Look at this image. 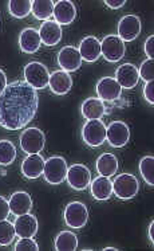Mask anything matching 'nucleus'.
<instances>
[{
	"mask_svg": "<svg viewBox=\"0 0 154 251\" xmlns=\"http://www.w3.org/2000/svg\"><path fill=\"white\" fill-rule=\"evenodd\" d=\"M39 97L35 89L26 82L8 83L0 94V126L18 130L27 126L35 117Z\"/></svg>",
	"mask_w": 154,
	"mask_h": 251,
	"instance_id": "obj_1",
	"label": "nucleus"
},
{
	"mask_svg": "<svg viewBox=\"0 0 154 251\" xmlns=\"http://www.w3.org/2000/svg\"><path fill=\"white\" fill-rule=\"evenodd\" d=\"M67 169L68 167H67L66 160L61 156H52L44 161V168H43L44 180L50 184H61L66 179Z\"/></svg>",
	"mask_w": 154,
	"mask_h": 251,
	"instance_id": "obj_2",
	"label": "nucleus"
},
{
	"mask_svg": "<svg viewBox=\"0 0 154 251\" xmlns=\"http://www.w3.org/2000/svg\"><path fill=\"white\" fill-rule=\"evenodd\" d=\"M24 79H26V83H28L32 89L42 90L48 86L50 73L41 62H30L24 67Z\"/></svg>",
	"mask_w": 154,
	"mask_h": 251,
	"instance_id": "obj_3",
	"label": "nucleus"
},
{
	"mask_svg": "<svg viewBox=\"0 0 154 251\" xmlns=\"http://www.w3.org/2000/svg\"><path fill=\"white\" fill-rule=\"evenodd\" d=\"M139 183L135 176L130 174L118 175L113 181V192L118 199H133L138 194Z\"/></svg>",
	"mask_w": 154,
	"mask_h": 251,
	"instance_id": "obj_4",
	"label": "nucleus"
},
{
	"mask_svg": "<svg viewBox=\"0 0 154 251\" xmlns=\"http://www.w3.org/2000/svg\"><path fill=\"white\" fill-rule=\"evenodd\" d=\"M22 151L28 154L39 153L44 148L46 137L39 128H27L19 137Z\"/></svg>",
	"mask_w": 154,
	"mask_h": 251,
	"instance_id": "obj_5",
	"label": "nucleus"
},
{
	"mask_svg": "<svg viewBox=\"0 0 154 251\" xmlns=\"http://www.w3.org/2000/svg\"><path fill=\"white\" fill-rule=\"evenodd\" d=\"M82 137L88 147H101L106 141V125L101 120H88L83 125Z\"/></svg>",
	"mask_w": 154,
	"mask_h": 251,
	"instance_id": "obj_6",
	"label": "nucleus"
},
{
	"mask_svg": "<svg viewBox=\"0 0 154 251\" xmlns=\"http://www.w3.org/2000/svg\"><path fill=\"white\" fill-rule=\"evenodd\" d=\"M63 218L68 227L71 228H82L88 221V212L86 205L82 201H71L66 205Z\"/></svg>",
	"mask_w": 154,
	"mask_h": 251,
	"instance_id": "obj_7",
	"label": "nucleus"
},
{
	"mask_svg": "<svg viewBox=\"0 0 154 251\" xmlns=\"http://www.w3.org/2000/svg\"><path fill=\"white\" fill-rule=\"evenodd\" d=\"M125 42L118 35H108L101 42V54L108 62H118L125 56Z\"/></svg>",
	"mask_w": 154,
	"mask_h": 251,
	"instance_id": "obj_8",
	"label": "nucleus"
},
{
	"mask_svg": "<svg viewBox=\"0 0 154 251\" xmlns=\"http://www.w3.org/2000/svg\"><path fill=\"white\" fill-rule=\"evenodd\" d=\"M66 180L75 191H85L91 183V172L83 164H74L67 169Z\"/></svg>",
	"mask_w": 154,
	"mask_h": 251,
	"instance_id": "obj_9",
	"label": "nucleus"
},
{
	"mask_svg": "<svg viewBox=\"0 0 154 251\" xmlns=\"http://www.w3.org/2000/svg\"><path fill=\"white\" fill-rule=\"evenodd\" d=\"M106 139L114 148H123L130 140V129L123 121H113L106 128Z\"/></svg>",
	"mask_w": 154,
	"mask_h": 251,
	"instance_id": "obj_10",
	"label": "nucleus"
},
{
	"mask_svg": "<svg viewBox=\"0 0 154 251\" xmlns=\"http://www.w3.org/2000/svg\"><path fill=\"white\" fill-rule=\"evenodd\" d=\"M141 19L137 15H126L118 23V36L123 42H132L141 34Z\"/></svg>",
	"mask_w": 154,
	"mask_h": 251,
	"instance_id": "obj_11",
	"label": "nucleus"
},
{
	"mask_svg": "<svg viewBox=\"0 0 154 251\" xmlns=\"http://www.w3.org/2000/svg\"><path fill=\"white\" fill-rule=\"evenodd\" d=\"M95 90H97L98 98L101 101L113 102V101H117L121 97L122 87L119 86V83L115 81V78L103 77L98 81Z\"/></svg>",
	"mask_w": 154,
	"mask_h": 251,
	"instance_id": "obj_12",
	"label": "nucleus"
},
{
	"mask_svg": "<svg viewBox=\"0 0 154 251\" xmlns=\"http://www.w3.org/2000/svg\"><path fill=\"white\" fill-rule=\"evenodd\" d=\"M58 63L63 72L72 73L78 70L82 65V56L79 50L72 46H66L58 54Z\"/></svg>",
	"mask_w": 154,
	"mask_h": 251,
	"instance_id": "obj_13",
	"label": "nucleus"
},
{
	"mask_svg": "<svg viewBox=\"0 0 154 251\" xmlns=\"http://www.w3.org/2000/svg\"><path fill=\"white\" fill-rule=\"evenodd\" d=\"M54 19L58 25L66 26L75 21L77 18V8L75 4L70 0H59L54 4Z\"/></svg>",
	"mask_w": 154,
	"mask_h": 251,
	"instance_id": "obj_14",
	"label": "nucleus"
},
{
	"mask_svg": "<svg viewBox=\"0 0 154 251\" xmlns=\"http://www.w3.org/2000/svg\"><path fill=\"white\" fill-rule=\"evenodd\" d=\"M115 81L123 89H133L139 81L138 69L132 63H123L115 72Z\"/></svg>",
	"mask_w": 154,
	"mask_h": 251,
	"instance_id": "obj_15",
	"label": "nucleus"
},
{
	"mask_svg": "<svg viewBox=\"0 0 154 251\" xmlns=\"http://www.w3.org/2000/svg\"><path fill=\"white\" fill-rule=\"evenodd\" d=\"M38 31L41 35L42 43L46 46H57L62 41V28L55 21L43 22Z\"/></svg>",
	"mask_w": 154,
	"mask_h": 251,
	"instance_id": "obj_16",
	"label": "nucleus"
},
{
	"mask_svg": "<svg viewBox=\"0 0 154 251\" xmlns=\"http://www.w3.org/2000/svg\"><path fill=\"white\" fill-rule=\"evenodd\" d=\"M42 41L39 31L35 30L34 27H27L22 30L19 35V46L21 50L26 54H34L41 49Z\"/></svg>",
	"mask_w": 154,
	"mask_h": 251,
	"instance_id": "obj_17",
	"label": "nucleus"
},
{
	"mask_svg": "<svg viewBox=\"0 0 154 251\" xmlns=\"http://www.w3.org/2000/svg\"><path fill=\"white\" fill-rule=\"evenodd\" d=\"M16 235L19 238H34L38 231V221L34 215L24 214V215L16 216L14 222Z\"/></svg>",
	"mask_w": 154,
	"mask_h": 251,
	"instance_id": "obj_18",
	"label": "nucleus"
},
{
	"mask_svg": "<svg viewBox=\"0 0 154 251\" xmlns=\"http://www.w3.org/2000/svg\"><path fill=\"white\" fill-rule=\"evenodd\" d=\"M48 86L51 89V92L57 96H65L71 90L72 79L70 74L63 70H58L50 74L48 79Z\"/></svg>",
	"mask_w": 154,
	"mask_h": 251,
	"instance_id": "obj_19",
	"label": "nucleus"
},
{
	"mask_svg": "<svg viewBox=\"0 0 154 251\" xmlns=\"http://www.w3.org/2000/svg\"><path fill=\"white\" fill-rule=\"evenodd\" d=\"M44 160L39 153L30 154L22 163V174L24 177L30 180H35L43 175Z\"/></svg>",
	"mask_w": 154,
	"mask_h": 251,
	"instance_id": "obj_20",
	"label": "nucleus"
},
{
	"mask_svg": "<svg viewBox=\"0 0 154 251\" xmlns=\"http://www.w3.org/2000/svg\"><path fill=\"white\" fill-rule=\"evenodd\" d=\"M8 203H10L11 214L15 216L24 215L32 210V199L30 194H27L24 191H18L15 194H12Z\"/></svg>",
	"mask_w": 154,
	"mask_h": 251,
	"instance_id": "obj_21",
	"label": "nucleus"
},
{
	"mask_svg": "<svg viewBox=\"0 0 154 251\" xmlns=\"http://www.w3.org/2000/svg\"><path fill=\"white\" fill-rule=\"evenodd\" d=\"M79 54L82 56V61H86L88 63L97 62V59L101 54V42L95 36H86L81 45H79Z\"/></svg>",
	"mask_w": 154,
	"mask_h": 251,
	"instance_id": "obj_22",
	"label": "nucleus"
},
{
	"mask_svg": "<svg viewBox=\"0 0 154 251\" xmlns=\"http://www.w3.org/2000/svg\"><path fill=\"white\" fill-rule=\"evenodd\" d=\"M91 195L94 199L99 201L110 199L113 195V181L105 176L95 177L91 181Z\"/></svg>",
	"mask_w": 154,
	"mask_h": 251,
	"instance_id": "obj_23",
	"label": "nucleus"
},
{
	"mask_svg": "<svg viewBox=\"0 0 154 251\" xmlns=\"http://www.w3.org/2000/svg\"><path fill=\"white\" fill-rule=\"evenodd\" d=\"M106 113V106L99 98L90 97L82 103V116L86 120H101Z\"/></svg>",
	"mask_w": 154,
	"mask_h": 251,
	"instance_id": "obj_24",
	"label": "nucleus"
},
{
	"mask_svg": "<svg viewBox=\"0 0 154 251\" xmlns=\"http://www.w3.org/2000/svg\"><path fill=\"white\" fill-rule=\"evenodd\" d=\"M95 167L99 176L110 177L118 171V159L113 153H103L98 157Z\"/></svg>",
	"mask_w": 154,
	"mask_h": 251,
	"instance_id": "obj_25",
	"label": "nucleus"
},
{
	"mask_svg": "<svg viewBox=\"0 0 154 251\" xmlns=\"http://www.w3.org/2000/svg\"><path fill=\"white\" fill-rule=\"evenodd\" d=\"M78 249V238L71 231H61L55 238L57 251H75Z\"/></svg>",
	"mask_w": 154,
	"mask_h": 251,
	"instance_id": "obj_26",
	"label": "nucleus"
},
{
	"mask_svg": "<svg viewBox=\"0 0 154 251\" xmlns=\"http://www.w3.org/2000/svg\"><path fill=\"white\" fill-rule=\"evenodd\" d=\"M32 15L39 21H48L54 14V1L51 0H35L32 1Z\"/></svg>",
	"mask_w": 154,
	"mask_h": 251,
	"instance_id": "obj_27",
	"label": "nucleus"
},
{
	"mask_svg": "<svg viewBox=\"0 0 154 251\" xmlns=\"http://www.w3.org/2000/svg\"><path fill=\"white\" fill-rule=\"evenodd\" d=\"M32 10V1L31 0H11L8 1V11L11 16L16 19H24L30 15Z\"/></svg>",
	"mask_w": 154,
	"mask_h": 251,
	"instance_id": "obj_28",
	"label": "nucleus"
},
{
	"mask_svg": "<svg viewBox=\"0 0 154 251\" xmlns=\"http://www.w3.org/2000/svg\"><path fill=\"white\" fill-rule=\"evenodd\" d=\"M16 157V148L8 140H0V165H10Z\"/></svg>",
	"mask_w": 154,
	"mask_h": 251,
	"instance_id": "obj_29",
	"label": "nucleus"
},
{
	"mask_svg": "<svg viewBox=\"0 0 154 251\" xmlns=\"http://www.w3.org/2000/svg\"><path fill=\"white\" fill-rule=\"evenodd\" d=\"M139 172L144 180L150 185H154V157L145 156L139 161Z\"/></svg>",
	"mask_w": 154,
	"mask_h": 251,
	"instance_id": "obj_30",
	"label": "nucleus"
},
{
	"mask_svg": "<svg viewBox=\"0 0 154 251\" xmlns=\"http://www.w3.org/2000/svg\"><path fill=\"white\" fill-rule=\"evenodd\" d=\"M16 232L14 223H11L7 219L0 222V246H8L15 239Z\"/></svg>",
	"mask_w": 154,
	"mask_h": 251,
	"instance_id": "obj_31",
	"label": "nucleus"
},
{
	"mask_svg": "<svg viewBox=\"0 0 154 251\" xmlns=\"http://www.w3.org/2000/svg\"><path fill=\"white\" fill-rule=\"evenodd\" d=\"M153 67H154V62L153 59H146V61L141 65L139 67V77L144 79L145 82H150V81H153Z\"/></svg>",
	"mask_w": 154,
	"mask_h": 251,
	"instance_id": "obj_32",
	"label": "nucleus"
},
{
	"mask_svg": "<svg viewBox=\"0 0 154 251\" xmlns=\"http://www.w3.org/2000/svg\"><path fill=\"white\" fill-rule=\"evenodd\" d=\"M15 251H39V246L32 238H21L15 245Z\"/></svg>",
	"mask_w": 154,
	"mask_h": 251,
	"instance_id": "obj_33",
	"label": "nucleus"
},
{
	"mask_svg": "<svg viewBox=\"0 0 154 251\" xmlns=\"http://www.w3.org/2000/svg\"><path fill=\"white\" fill-rule=\"evenodd\" d=\"M10 214V203H8L3 196H0V222L5 221Z\"/></svg>",
	"mask_w": 154,
	"mask_h": 251,
	"instance_id": "obj_34",
	"label": "nucleus"
},
{
	"mask_svg": "<svg viewBox=\"0 0 154 251\" xmlns=\"http://www.w3.org/2000/svg\"><path fill=\"white\" fill-rule=\"evenodd\" d=\"M153 90H154V82L153 81H150V82H146L144 87V97L145 100L150 103V105H153L154 103V97H153Z\"/></svg>",
	"mask_w": 154,
	"mask_h": 251,
	"instance_id": "obj_35",
	"label": "nucleus"
},
{
	"mask_svg": "<svg viewBox=\"0 0 154 251\" xmlns=\"http://www.w3.org/2000/svg\"><path fill=\"white\" fill-rule=\"evenodd\" d=\"M154 36H149L146 42H145V54L148 55V59H153L154 56Z\"/></svg>",
	"mask_w": 154,
	"mask_h": 251,
	"instance_id": "obj_36",
	"label": "nucleus"
},
{
	"mask_svg": "<svg viewBox=\"0 0 154 251\" xmlns=\"http://www.w3.org/2000/svg\"><path fill=\"white\" fill-rule=\"evenodd\" d=\"M125 0H105V4L108 5L109 8L111 10H118V8H122L125 5Z\"/></svg>",
	"mask_w": 154,
	"mask_h": 251,
	"instance_id": "obj_37",
	"label": "nucleus"
},
{
	"mask_svg": "<svg viewBox=\"0 0 154 251\" xmlns=\"http://www.w3.org/2000/svg\"><path fill=\"white\" fill-rule=\"evenodd\" d=\"M7 85H8V83H7V77H5L4 72H3V70H0V94L4 92Z\"/></svg>",
	"mask_w": 154,
	"mask_h": 251,
	"instance_id": "obj_38",
	"label": "nucleus"
},
{
	"mask_svg": "<svg viewBox=\"0 0 154 251\" xmlns=\"http://www.w3.org/2000/svg\"><path fill=\"white\" fill-rule=\"evenodd\" d=\"M153 234H154V222H152L149 227V238H150V241H152V243H154Z\"/></svg>",
	"mask_w": 154,
	"mask_h": 251,
	"instance_id": "obj_39",
	"label": "nucleus"
},
{
	"mask_svg": "<svg viewBox=\"0 0 154 251\" xmlns=\"http://www.w3.org/2000/svg\"><path fill=\"white\" fill-rule=\"evenodd\" d=\"M103 251H117V249H114V247H106V249H103Z\"/></svg>",
	"mask_w": 154,
	"mask_h": 251,
	"instance_id": "obj_40",
	"label": "nucleus"
}]
</instances>
